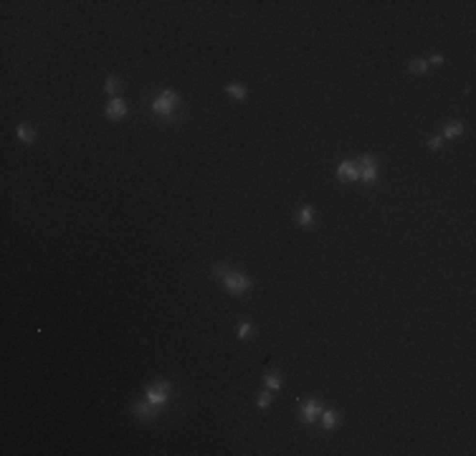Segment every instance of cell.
Returning <instances> with one entry per match:
<instances>
[{"label": "cell", "mask_w": 476, "mask_h": 456, "mask_svg": "<svg viewBox=\"0 0 476 456\" xmlns=\"http://www.w3.org/2000/svg\"><path fill=\"white\" fill-rule=\"evenodd\" d=\"M296 220H299V226H302V228L312 226V220H314V210H312V205H304V208H299V216H296Z\"/></svg>", "instance_id": "30bf717a"}, {"label": "cell", "mask_w": 476, "mask_h": 456, "mask_svg": "<svg viewBox=\"0 0 476 456\" xmlns=\"http://www.w3.org/2000/svg\"><path fill=\"white\" fill-rule=\"evenodd\" d=\"M170 391H172V385H170L168 380H157V383H150V385H147L145 398L150 400L152 406L162 408L165 403H168V398H170Z\"/></svg>", "instance_id": "3957f363"}, {"label": "cell", "mask_w": 476, "mask_h": 456, "mask_svg": "<svg viewBox=\"0 0 476 456\" xmlns=\"http://www.w3.org/2000/svg\"><path fill=\"white\" fill-rule=\"evenodd\" d=\"M226 92L230 94V96H233V99H238V102H243V99H246V86H243V84H228L226 86Z\"/></svg>", "instance_id": "7c38bea8"}, {"label": "cell", "mask_w": 476, "mask_h": 456, "mask_svg": "<svg viewBox=\"0 0 476 456\" xmlns=\"http://www.w3.org/2000/svg\"><path fill=\"white\" fill-rule=\"evenodd\" d=\"M430 63H444V56H441V53H436V56H430Z\"/></svg>", "instance_id": "44dd1931"}, {"label": "cell", "mask_w": 476, "mask_h": 456, "mask_svg": "<svg viewBox=\"0 0 476 456\" xmlns=\"http://www.w3.org/2000/svg\"><path fill=\"white\" fill-rule=\"evenodd\" d=\"M15 135H18V140H20V142H26V144L36 142V129H31L28 125H20V127H15Z\"/></svg>", "instance_id": "8fae6325"}, {"label": "cell", "mask_w": 476, "mask_h": 456, "mask_svg": "<svg viewBox=\"0 0 476 456\" xmlns=\"http://www.w3.org/2000/svg\"><path fill=\"white\" fill-rule=\"evenodd\" d=\"M104 89H107V94L117 96V94H119V89H122V81L117 79V76H109V79H107V84H104Z\"/></svg>", "instance_id": "5bb4252c"}, {"label": "cell", "mask_w": 476, "mask_h": 456, "mask_svg": "<svg viewBox=\"0 0 476 456\" xmlns=\"http://www.w3.org/2000/svg\"><path fill=\"white\" fill-rule=\"evenodd\" d=\"M444 135H446V137H459V135H463V125H461V122H448V125L444 127Z\"/></svg>", "instance_id": "4fadbf2b"}, {"label": "cell", "mask_w": 476, "mask_h": 456, "mask_svg": "<svg viewBox=\"0 0 476 456\" xmlns=\"http://www.w3.org/2000/svg\"><path fill=\"white\" fill-rule=\"evenodd\" d=\"M428 147H430V150H441V147H444V140H441V137H430Z\"/></svg>", "instance_id": "d6986e66"}, {"label": "cell", "mask_w": 476, "mask_h": 456, "mask_svg": "<svg viewBox=\"0 0 476 456\" xmlns=\"http://www.w3.org/2000/svg\"><path fill=\"white\" fill-rule=\"evenodd\" d=\"M263 383H266L269 391H279L284 380H281V375H266V377H263Z\"/></svg>", "instance_id": "9a60e30c"}, {"label": "cell", "mask_w": 476, "mask_h": 456, "mask_svg": "<svg viewBox=\"0 0 476 456\" xmlns=\"http://www.w3.org/2000/svg\"><path fill=\"white\" fill-rule=\"evenodd\" d=\"M322 410L324 408L317 398H309L304 403H299V418H302V424H314V421L322 416Z\"/></svg>", "instance_id": "277c9868"}, {"label": "cell", "mask_w": 476, "mask_h": 456, "mask_svg": "<svg viewBox=\"0 0 476 456\" xmlns=\"http://www.w3.org/2000/svg\"><path fill=\"white\" fill-rule=\"evenodd\" d=\"M135 416H137L139 421H154V418L160 416V408L152 406L150 400L145 398V400H139V403H135Z\"/></svg>", "instance_id": "52a82bcc"}, {"label": "cell", "mask_w": 476, "mask_h": 456, "mask_svg": "<svg viewBox=\"0 0 476 456\" xmlns=\"http://www.w3.org/2000/svg\"><path fill=\"white\" fill-rule=\"evenodd\" d=\"M213 274H215V276H226L228 271H226V266L220 264V266H215V269H213Z\"/></svg>", "instance_id": "ffe728a7"}, {"label": "cell", "mask_w": 476, "mask_h": 456, "mask_svg": "<svg viewBox=\"0 0 476 456\" xmlns=\"http://www.w3.org/2000/svg\"><path fill=\"white\" fill-rule=\"evenodd\" d=\"M339 424V416H337V410L335 408H324L322 410V426L329 431V428H335Z\"/></svg>", "instance_id": "9c48e42d"}, {"label": "cell", "mask_w": 476, "mask_h": 456, "mask_svg": "<svg viewBox=\"0 0 476 456\" xmlns=\"http://www.w3.org/2000/svg\"><path fill=\"white\" fill-rule=\"evenodd\" d=\"M426 69H428V61H423V59H413L411 61V71L413 74H426Z\"/></svg>", "instance_id": "2e32d148"}, {"label": "cell", "mask_w": 476, "mask_h": 456, "mask_svg": "<svg viewBox=\"0 0 476 456\" xmlns=\"http://www.w3.org/2000/svg\"><path fill=\"white\" fill-rule=\"evenodd\" d=\"M256 403H259V408H269V406H271V393H269V391H266V393H261Z\"/></svg>", "instance_id": "ac0fdd59"}, {"label": "cell", "mask_w": 476, "mask_h": 456, "mask_svg": "<svg viewBox=\"0 0 476 456\" xmlns=\"http://www.w3.org/2000/svg\"><path fill=\"white\" fill-rule=\"evenodd\" d=\"M124 114H127V102L119 99V96H112V102L107 104V117L109 119H122Z\"/></svg>", "instance_id": "ba28073f"}, {"label": "cell", "mask_w": 476, "mask_h": 456, "mask_svg": "<svg viewBox=\"0 0 476 456\" xmlns=\"http://www.w3.org/2000/svg\"><path fill=\"white\" fill-rule=\"evenodd\" d=\"M251 322H241V325H238V330H236V335H238V340H243V337H248L251 335Z\"/></svg>", "instance_id": "e0dca14e"}, {"label": "cell", "mask_w": 476, "mask_h": 456, "mask_svg": "<svg viewBox=\"0 0 476 456\" xmlns=\"http://www.w3.org/2000/svg\"><path fill=\"white\" fill-rule=\"evenodd\" d=\"M357 168H360V180L362 183H375L378 180V160L372 155H362L357 160Z\"/></svg>", "instance_id": "5b68a950"}, {"label": "cell", "mask_w": 476, "mask_h": 456, "mask_svg": "<svg viewBox=\"0 0 476 456\" xmlns=\"http://www.w3.org/2000/svg\"><path fill=\"white\" fill-rule=\"evenodd\" d=\"M223 286H226V292L230 297H241V294H246L251 289V279L246 274H241V271H228L223 276Z\"/></svg>", "instance_id": "7a4b0ae2"}, {"label": "cell", "mask_w": 476, "mask_h": 456, "mask_svg": "<svg viewBox=\"0 0 476 456\" xmlns=\"http://www.w3.org/2000/svg\"><path fill=\"white\" fill-rule=\"evenodd\" d=\"M178 107H180V96L175 94V92H170V89H165V92H160V96H154V102H152V112L157 114V117H172L175 112H178Z\"/></svg>", "instance_id": "6da1fadb"}, {"label": "cell", "mask_w": 476, "mask_h": 456, "mask_svg": "<svg viewBox=\"0 0 476 456\" xmlns=\"http://www.w3.org/2000/svg\"><path fill=\"white\" fill-rule=\"evenodd\" d=\"M337 177H339V180H345V183H355V180H360V168H357V162H352V160L339 162V168H337Z\"/></svg>", "instance_id": "8992f818"}]
</instances>
